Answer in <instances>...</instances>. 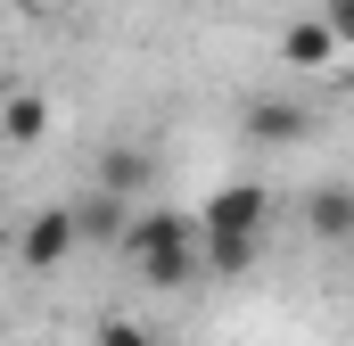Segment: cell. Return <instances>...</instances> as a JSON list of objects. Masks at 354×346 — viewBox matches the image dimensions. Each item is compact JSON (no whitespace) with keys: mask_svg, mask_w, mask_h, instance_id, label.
<instances>
[{"mask_svg":"<svg viewBox=\"0 0 354 346\" xmlns=\"http://www.w3.org/2000/svg\"><path fill=\"white\" fill-rule=\"evenodd\" d=\"M124 256L140 264V280L149 289H181L189 272H198V223L174 215V206H157V215H132V231H124Z\"/></svg>","mask_w":354,"mask_h":346,"instance_id":"obj_1","label":"cell"},{"mask_svg":"<svg viewBox=\"0 0 354 346\" xmlns=\"http://www.w3.org/2000/svg\"><path fill=\"white\" fill-rule=\"evenodd\" d=\"M264 223H272L264 181H223L198 215V248H264Z\"/></svg>","mask_w":354,"mask_h":346,"instance_id":"obj_2","label":"cell"},{"mask_svg":"<svg viewBox=\"0 0 354 346\" xmlns=\"http://www.w3.org/2000/svg\"><path fill=\"white\" fill-rule=\"evenodd\" d=\"M83 239H75V215L66 206H41L33 223H25V239H17V256H25V272H58V264L75 256Z\"/></svg>","mask_w":354,"mask_h":346,"instance_id":"obj_3","label":"cell"},{"mask_svg":"<svg viewBox=\"0 0 354 346\" xmlns=\"http://www.w3.org/2000/svg\"><path fill=\"white\" fill-rule=\"evenodd\" d=\"M248 140H256V149H297V140H313V107H305V99H248Z\"/></svg>","mask_w":354,"mask_h":346,"instance_id":"obj_4","label":"cell"},{"mask_svg":"<svg viewBox=\"0 0 354 346\" xmlns=\"http://www.w3.org/2000/svg\"><path fill=\"white\" fill-rule=\"evenodd\" d=\"M149 181H157V157H149L140 140H115V149L99 157V173H91V190H107V198H124V206H132Z\"/></svg>","mask_w":354,"mask_h":346,"instance_id":"obj_5","label":"cell"},{"mask_svg":"<svg viewBox=\"0 0 354 346\" xmlns=\"http://www.w3.org/2000/svg\"><path fill=\"white\" fill-rule=\"evenodd\" d=\"M305 231H313L322 248H346L354 239V190L346 181H322V190L305 198Z\"/></svg>","mask_w":354,"mask_h":346,"instance_id":"obj_6","label":"cell"},{"mask_svg":"<svg viewBox=\"0 0 354 346\" xmlns=\"http://www.w3.org/2000/svg\"><path fill=\"white\" fill-rule=\"evenodd\" d=\"M66 215H75V239H91V248H124V231H132V206L107 198V190H91L83 206H66Z\"/></svg>","mask_w":354,"mask_h":346,"instance_id":"obj_7","label":"cell"},{"mask_svg":"<svg viewBox=\"0 0 354 346\" xmlns=\"http://www.w3.org/2000/svg\"><path fill=\"white\" fill-rule=\"evenodd\" d=\"M280 58H288V66H338V33H330L322 17H297V25L280 33Z\"/></svg>","mask_w":354,"mask_h":346,"instance_id":"obj_8","label":"cell"},{"mask_svg":"<svg viewBox=\"0 0 354 346\" xmlns=\"http://www.w3.org/2000/svg\"><path fill=\"white\" fill-rule=\"evenodd\" d=\"M0 132H8L17 149H33V140L50 132V99H41V91H17V99L0 107Z\"/></svg>","mask_w":354,"mask_h":346,"instance_id":"obj_9","label":"cell"},{"mask_svg":"<svg viewBox=\"0 0 354 346\" xmlns=\"http://www.w3.org/2000/svg\"><path fill=\"white\" fill-rule=\"evenodd\" d=\"M322 25H330V33H338V50H346V42H354V0H330V8H322Z\"/></svg>","mask_w":354,"mask_h":346,"instance_id":"obj_10","label":"cell"},{"mask_svg":"<svg viewBox=\"0 0 354 346\" xmlns=\"http://www.w3.org/2000/svg\"><path fill=\"white\" fill-rule=\"evenodd\" d=\"M99 346H149L140 322H99Z\"/></svg>","mask_w":354,"mask_h":346,"instance_id":"obj_11","label":"cell"}]
</instances>
